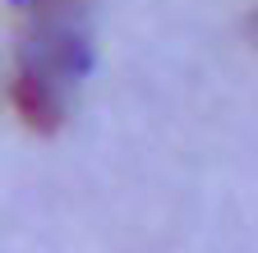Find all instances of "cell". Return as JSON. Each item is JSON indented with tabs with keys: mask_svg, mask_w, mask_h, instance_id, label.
Returning <instances> with one entry per match:
<instances>
[{
	"mask_svg": "<svg viewBox=\"0 0 258 253\" xmlns=\"http://www.w3.org/2000/svg\"><path fill=\"white\" fill-rule=\"evenodd\" d=\"M88 65V19L79 0H28V37L19 55L14 102L19 111L51 129L64 115L70 83Z\"/></svg>",
	"mask_w": 258,
	"mask_h": 253,
	"instance_id": "obj_1",
	"label": "cell"
}]
</instances>
